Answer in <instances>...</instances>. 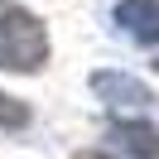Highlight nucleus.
Returning a JSON list of instances; mask_svg holds the SVG:
<instances>
[{"label":"nucleus","mask_w":159,"mask_h":159,"mask_svg":"<svg viewBox=\"0 0 159 159\" xmlns=\"http://www.w3.org/2000/svg\"><path fill=\"white\" fill-rule=\"evenodd\" d=\"M43 58H48V34H43V24L34 20L24 5L0 0V68L34 72V68H43Z\"/></svg>","instance_id":"obj_1"},{"label":"nucleus","mask_w":159,"mask_h":159,"mask_svg":"<svg viewBox=\"0 0 159 159\" xmlns=\"http://www.w3.org/2000/svg\"><path fill=\"white\" fill-rule=\"evenodd\" d=\"M116 24H125V34L140 43H159V0H120Z\"/></svg>","instance_id":"obj_2"},{"label":"nucleus","mask_w":159,"mask_h":159,"mask_svg":"<svg viewBox=\"0 0 159 159\" xmlns=\"http://www.w3.org/2000/svg\"><path fill=\"white\" fill-rule=\"evenodd\" d=\"M92 87H97L106 101H116V106H149V101H154L145 82L125 77V72H97V77H92Z\"/></svg>","instance_id":"obj_3"},{"label":"nucleus","mask_w":159,"mask_h":159,"mask_svg":"<svg viewBox=\"0 0 159 159\" xmlns=\"http://www.w3.org/2000/svg\"><path fill=\"white\" fill-rule=\"evenodd\" d=\"M116 140L135 159H159V130L145 125V120H120V125H116Z\"/></svg>","instance_id":"obj_4"},{"label":"nucleus","mask_w":159,"mask_h":159,"mask_svg":"<svg viewBox=\"0 0 159 159\" xmlns=\"http://www.w3.org/2000/svg\"><path fill=\"white\" fill-rule=\"evenodd\" d=\"M24 120H29V106L0 92V130H5V125H24Z\"/></svg>","instance_id":"obj_5"},{"label":"nucleus","mask_w":159,"mask_h":159,"mask_svg":"<svg viewBox=\"0 0 159 159\" xmlns=\"http://www.w3.org/2000/svg\"><path fill=\"white\" fill-rule=\"evenodd\" d=\"M77 159H106V154H77Z\"/></svg>","instance_id":"obj_6"}]
</instances>
